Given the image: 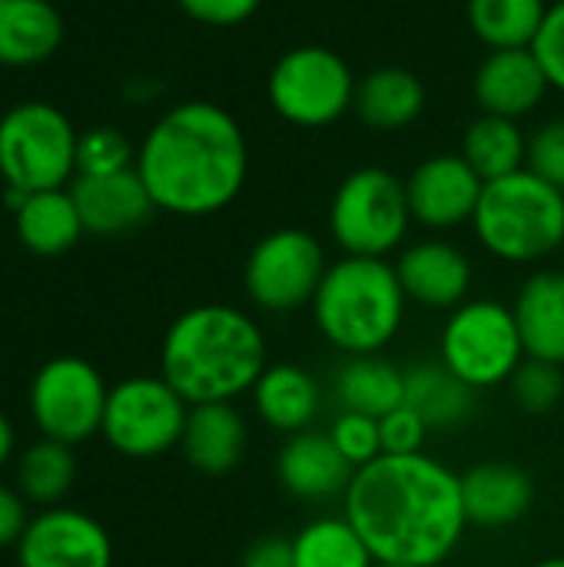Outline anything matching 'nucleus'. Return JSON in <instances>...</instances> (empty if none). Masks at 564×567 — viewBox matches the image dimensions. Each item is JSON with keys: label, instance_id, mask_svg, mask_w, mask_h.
<instances>
[{"label": "nucleus", "instance_id": "30", "mask_svg": "<svg viewBox=\"0 0 564 567\" xmlns=\"http://www.w3.org/2000/svg\"><path fill=\"white\" fill-rule=\"evenodd\" d=\"M73 478H76L73 445L53 439H40L17 462V492L43 508H57L66 498Z\"/></svg>", "mask_w": 564, "mask_h": 567}, {"label": "nucleus", "instance_id": "1", "mask_svg": "<svg viewBox=\"0 0 564 567\" xmlns=\"http://www.w3.org/2000/svg\"><path fill=\"white\" fill-rule=\"evenodd\" d=\"M346 518L379 565L439 567L462 542V475L439 458L379 455L346 492Z\"/></svg>", "mask_w": 564, "mask_h": 567}, {"label": "nucleus", "instance_id": "18", "mask_svg": "<svg viewBox=\"0 0 564 567\" xmlns=\"http://www.w3.org/2000/svg\"><path fill=\"white\" fill-rule=\"evenodd\" d=\"M276 475L279 485L299 502H332L339 495L346 498L356 468L332 445L329 432L322 435L306 429L299 435H289V442L279 449Z\"/></svg>", "mask_w": 564, "mask_h": 567}, {"label": "nucleus", "instance_id": "32", "mask_svg": "<svg viewBox=\"0 0 564 567\" xmlns=\"http://www.w3.org/2000/svg\"><path fill=\"white\" fill-rule=\"evenodd\" d=\"M512 395L522 412L529 415H548L564 399V365L525 359L519 372L512 375Z\"/></svg>", "mask_w": 564, "mask_h": 567}, {"label": "nucleus", "instance_id": "25", "mask_svg": "<svg viewBox=\"0 0 564 567\" xmlns=\"http://www.w3.org/2000/svg\"><path fill=\"white\" fill-rule=\"evenodd\" d=\"M63 17L50 0H3L0 7V63L37 66L57 53Z\"/></svg>", "mask_w": 564, "mask_h": 567}, {"label": "nucleus", "instance_id": "4", "mask_svg": "<svg viewBox=\"0 0 564 567\" xmlns=\"http://www.w3.org/2000/svg\"><path fill=\"white\" fill-rule=\"evenodd\" d=\"M309 309L332 349L346 355H379L399 336L409 299L389 259L342 256L329 262Z\"/></svg>", "mask_w": 564, "mask_h": 567}, {"label": "nucleus", "instance_id": "43", "mask_svg": "<svg viewBox=\"0 0 564 567\" xmlns=\"http://www.w3.org/2000/svg\"><path fill=\"white\" fill-rule=\"evenodd\" d=\"M376 567H412V565H376Z\"/></svg>", "mask_w": 564, "mask_h": 567}, {"label": "nucleus", "instance_id": "2", "mask_svg": "<svg viewBox=\"0 0 564 567\" xmlns=\"http://www.w3.org/2000/svg\"><path fill=\"white\" fill-rule=\"evenodd\" d=\"M136 173L153 206L199 219L236 203L249 176V143L229 110L186 100L166 110L136 150Z\"/></svg>", "mask_w": 564, "mask_h": 567}, {"label": "nucleus", "instance_id": "34", "mask_svg": "<svg viewBox=\"0 0 564 567\" xmlns=\"http://www.w3.org/2000/svg\"><path fill=\"white\" fill-rule=\"evenodd\" d=\"M332 445L342 452V458L359 472L362 465L376 462L382 455V435H379V419L362 415V412H339L332 429H329Z\"/></svg>", "mask_w": 564, "mask_h": 567}, {"label": "nucleus", "instance_id": "9", "mask_svg": "<svg viewBox=\"0 0 564 567\" xmlns=\"http://www.w3.org/2000/svg\"><path fill=\"white\" fill-rule=\"evenodd\" d=\"M359 76L346 63V56L322 43H302L286 50L269 76L266 96L269 106L293 126L322 130L339 123L356 100Z\"/></svg>", "mask_w": 564, "mask_h": 567}, {"label": "nucleus", "instance_id": "24", "mask_svg": "<svg viewBox=\"0 0 564 567\" xmlns=\"http://www.w3.org/2000/svg\"><path fill=\"white\" fill-rule=\"evenodd\" d=\"M249 395H253L256 415L283 435L306 432L322 409V389H319L316 375L306 372L302 365H289V362L269 365Z\"/></svg>", "mask_w": 564, "mask_h": 567}, {"label": "nucleus", "instance_id": "13", "mask_svg": "<svg viewBox=\"0 0 564 567\" xmlns=\"http://www.w3.org/2000/svg\"><path fill=\"white\" fill-rule=\"evenodd\" d=\"M482 176L462 153H435L406 176L412 223L432 233H449L472 223L482 199Z\"/></svg>", "mask_w": 564, "mask_h": 567}, {"label": "nucleus", "instance_id": "21", "mask_svg": "<svg viewBox=\"0 0 564 567\" xmlns=\"http://www.w3.org/2000/svg\"><path fill=\"white\" fill-rule=\"evenodd\" d=\"M7 196H10V206H13L17 239L33 256H63L86 233L83 219L76 213V203L70 196V186L43 189V193L7 189Z\"/></svg>", "mask_w": 564, "mask_h": 567}, {"label": "nucleus", "instance_id": "38", "mask_svg": "<svg viewBox=\"0 0 564 567\" xmlns=\"http://www.w3.org/2000/svg\"><path fill=\"white\" fill-rule=\"evenodd\" d=\"M180 10L203 27H239L256 17L263 0H176Z\"/></svg>", "mask_w": 564, "mask_h": 567}, {"label": "nucleus", "instance_id": "20", "mask_svg": "<svg viewBox=\"0 0 564 567\" xmlns=\"http://www.w3.org/2000/svg\"><path fill=\"white\" fill-rule=\"evenodd\" d=\"M249 445V425L233 402H206L189 405L186 429H183V455L203 475H226L233 472Z\"/></svg>", "mask_w": 564, "mask_h": 567}, {"label": "nucleus", "instance_id": "11", "mask_svg": "<svg viewBox=\"0 0 564 567\" xmlns=\"http://www.w3.org/2000/svg\"><path fill=\"white\" fill-rule=\"evenodd\" d=\"M189 405L163 375H133L110 389L100 435L126 458H156L183 442Z\"/></svg>", "mask_w": 564, "mask_h": 567}, {"label": "nucleus", "instance_id": "27", "mask_svg": "<svg viewBox=\"0 0 564 567\" xmlns=\"http://www.w3.org/2000/svg\"><path fill=\"white\" fill-rule=\"evenodd\" d=\"M406 405L419 412L429 429H455L472 415L475 389L442 362H419L406 369Z\"/></svg>", "mask_w": 564, "mask_h": 567}, {"label": "nucleus", "instance_id": "35", "mask_svg": "<svg viewBox=\"0 0 564 567\" xmlns=\"http://www.w3.org/2000/svg\"><path fill=\"white\" fill-rule=\"evenodd\" d=\"M525 169L542 176L545 183L558 186L564 193V116L542 123L529 136V159Z\"/></svg>", "mask_w": 564, "mask_h": 567}, {"label": "nucleus", "instance_id": "36", "mask_svg": "<svg viewBox=\"0 0 564 567\" xmlns=\"http://www.w3.org/2000/svg\"><path fill=\"white\" fill-rule=\"evenodd\" d=\"M432 429L419 412L409 405H399L396 412L379 419V435H382V455H419L425 449V435Z\"/></svg>", "mask_w": 564, "mask_h": 567}, {"label": "nucleus", "instance_id": "3", "mask_svg": "<svg viewBox=\"0 0 564 567\" xmlns=\"http://www.w3.org/2000/svg\"><path fill=\"white\" fill-rule=\"evenodd\" d=\"M269 369V346L253 316L203 302L173 319L160 349V375L186 405L236 402Z\"/></svg>", "mask_w": 564, "mask_h": 567}, {"label": "nucleus", "instance_id": "28", "mask_svg": "<svg viewBox=\"0 0 564 567\" xmlns=\"http://www.w3.org/2000/svg\"><path fill=\"white\" fill-rule=\"evenodd\" d=\"M462 156L482 176V183H492L525 169L529 136L522 133L519 120L482 113L479 120L469 123L462 136Z\"/></svg>", "mask_w": 564, "mask_h": 567}, {"label": "nucleus", "instance_id": "8", "mask_svg": "<svg viewBox=\"0 0 564 567\" xmlns=\"http://www.w3.org/2000/svg\"><path fill=\"white\" fill-rule=\"evenodd\" d=\"M525 359L512 306L499 299H465L449 312L439 336V362L469 389L485 392L512 382Z\"/></svg>", "mask_w": 564, "mask_h": 567}, {"label": "nucleus", "instance_id": "29", "mask_svg": "<svg viewBox=\"0 0 564 567\" xmlns=\"http://www.w3.org/2000/svg\"><path fill=\"white\" fill-rule=\"evenodd\" d=\"M545 13H548L545 0H469L465 3L469 30L489 50L532 47L545 23Z\"/></svg>", "mask_w": 564, "mask_h": 567}, {"label": "nucleus", "instance_id": "26", "mask_svg": "<svg viewBox=\"0 0 564 567\" xmlns=\"http://www.w3.org/2000/svg\"><path fill=\"white\" fill-rule=\"evenodd\" d=\"M336 402L346 412L382 419L406 405V372L379 355H352L336 372Z\"/></svg>", "mask_w": 564, "mask_h": 567}, {"label": "nucleus", "instance_id": "7", "mask_svg": "<svg viewBox=\"0 0 564 567\" xmlns=\"http://www.w3.org/2000/svg\"><path fill=\"white\" fill-rule=\"evenodd\" d=\"M412 226L406 179L382 166L352 169L332 193L329 233L346 256L386 259L402 249Z\"/></svg>", "mask_w": 564, "mask_h": 567}, {"label": "nucleus", "instance_id": "16", "mask_svg": "<svg viewBox=\"0 0 564 567\" xmlns=\"http://www.w3.org/2000/svg\"><path fill=\"white\" fill-rule=\"evenodd\" d=\"M70 196L90 236H126L156 213L136 166L106 176H73Z\"/></svg>", "mask_w": 564, "mask_h": 567}, {"label": "nucleus", "instance_id": "40", "mask_svg": "<svg viewBox=\"0 0 564 567\" xmlns=\"http://www.w3.org/2000/svg\"><path fill=\"white\" fill-rule=\"evenodd\" d=\"M243 567H296L293 538H283V535L256 538L243 555Z\"/></svg>", "mask_w": 564, "mask_h": 567}, {"label": "nucleus", "instance_id": "17", "mask_svg": "<svg viewBox=\"0 0 564 567\" xmlns=\"http://www.w3.org/2000/svg\"><path fill=\"white\" fill-rule=\"evenodd\" d=\"M552 90L532 47L522 50H489L472 76V96L482 113L522 120Z\"/></svg>", "mask_w": 564, "mask_h": 567}, {"label": "nucleus", "instance_id": "19", "mask_svg": "<svg viewBox=\"0 0 564 567\" xmlns=\"http://www.w3.org/2000/svg\"><path fill=\"white\" fill-rule=\"evenodd\" d=\"M535 505V482L509 462H482L462 475V508L472 528H512Z\"/></svg>", "mask_w": 564, "mask_h": 567}, {"label": "nucleus", "instance_id": "37", "mask_svg": "<svg viewBox=\"0 0 564 567\" xmlns=\"http://www.w3.org/2000/svg\"><path fill=\"white\" fill-rule=\"evenodd\" d=\"M552 90H562L564 93V0L552 3L548 13H545V23L532 43Z\"/></svg>", "mask_w": 564, "mask_h": 567}, {"label": "nucleus", "instance_id": "33", "mask_svg": "<svg viewBox=\"0 0 564 567\" xmlns=\"http://www.w3.org/2000/svg\"><path fill=\"white\" fill-rule=\"evenodd\" d=\"M136 166V150L113 126H93L76 143V176H106Z\"/></svg>", "mask_w": 564, "mask_h": 567}, {"label": "nucleus", "instance_id": "14", "mask_svg": "<svg viewBox=\"0 0 564 567\" xmlns=\"http://www.w3.org/2000/svg\"><path fill=\"white\" fill-rule=\"evenodd\" d=\"M17 561L20 567H113V542L86 512L57 505L30 518Z\"/></svg>", "mask_w": 564, "mask_h": 567}, {"label": "nucleus", "instance_id": "42", "mask_svg": "<svg viewBox=\"0 0 564 567\" xmlns=\"http://www.w3.org/2000/svg\"><path fill=\"white\" fill-rule=\"evenodd\" d=\"M532 567H564V558H545V561H539V565Z\"/></svg>", "mask_w": 564, "mask_h": 567}, {"label": "nucleus", "instance_id": "41", "mask_svg": "<svg viewBox=\"0 0 564 567\" xmlns=\"http://www.w3.org/2000/svg\"><path fill=\"white\" fill-rule=\"evenodd\" d=\"M10 455H13V429H10L7 415L0 412V468L10 462Z\"/></svg>", "mask_w": 564, "mask_h": 567}, {"label": "nucleus", "instance_id": "39", "mask_svg": "<svg viewBox=\"0 0 564 567\" xmlns=\"http://www.w3.org/2000/svg\"><path fill=\"white\" fill-rule=\"evenodd\" d=\"M30 518H27V498L7 485H0V548H13L20 545L23 532H27Z\"/></svg>", "mask_w": 564, "mask_h": 567}, {"label": "nucleus", "instance_id": "10", "mask_svg": "<svg viewBox=\"0 0 564 567\" xmlns=\"http://www.w3.org/2000/svg\"><path fill=\"white\" fill-rule=\"evenodd\" d=\"M326 249L309 229H273L266 233L246 256L243 286L256 309L286 316L312 306L322 276H326Z\"/></svg>", "mask_w": 564, "mask_h": 567}, {"label": "nucleus", "instance_id": "44", "mask_svg": "<svg viewBox=\"0 0 564 567\" xmlns=\"http://www.w3.org/2000/svg\"><path fill=\"white\" fill-rule=\"evenodd\" d=\"M0 7H3V0H0Z\"/></svg>", "mask_w": 564, "mask_h": 567}, {"label": "nucleus", "instance_id": "31", "mask_svg": "<svg viewBox=\"0 0 564 567\" xmlns=\"http://www.w3.org/2000/svg\"><path fill=\"white\" fill-rule=\"evenodd\" d=\"M296 567H376L369 545L352 528V522L342 518H316L309 522L296 538Z\"/></svg>", "mask_w": 564, "mask_h": 567}, {"label": "nucleus", "instance_id": "15", "mask_svg": "<svg viewBox=\"0 0 564 567\" xmlns=\"http://www.w3.org/2000/svg\"><path fill=\"white\" fill-rule=\"evenodd\" d=\"M392 266H396V276L402 282L406 299L422 306V309L452 312L469 299L472 262L449 239L412 243L399 252V259Z\"/></svg>", "mask_w": 564, "mask_h": 567}, {"label": "nucleus", "instance_id": "12", "mask_svg": "<svg viewBox=\"0 0 564 567\" xmlns=\"http://www.w3.org/2000/svg\"><path fill=\"white\" fill-rule=\"evenodd\" d=\"M110 389L80 355L50 359L30 382V415L43 439L80 445L103 429Z\"/></svg>", "mask_w": 564, "mask_h": 567}, {"label": "nucleus", "instance_id": "6", "mask_svg": "<svg viewBox=\"0 0 564 567\" xmlns=\"http://www.w3.org/2000/svg\"><path fill=\"white\" fill-rule=\"evenodd\" d=\"M80 133L70 116L43 100H23L0 116V176L7 189H63L76 176Z\"/></svg>", "mask_w": 564, "mask_h": 567}, {"label": "nucleus", "instance_id": "5", "mask_svg": "<svg viewBox=\"0 0 564 567\" xmlns=\"http://www.w3.org/2000/svg\"><path fill=\"white\" fill-rule=\"evenodd\" d=\"M472 229L482 249L502 262H542L564 246V193L532 169L492 179L482 189Z\"/></svg>", "mask_w": 564, "mask_h": 567}, {"label": "nucleus", "instance_id": "23", "mask_svg": "<svg viewBox=\"0 0 564 567\" xmlns=\"http://www.w3.org/2000/svg\"><path fill=\"white\" fill-rule=\"evenodd\" d=\"M425 110V83L406 66H376L356 83L352 113L376 133L412 126Z\"/></svg>", "mask_w": 564, "mask_h": 567}, {"label": "nucleus", "instance_id": "22", "mask_svg": "<svg viewBox=\"0 0 564 567\" xmlns=\"http://www.w3.org/2000/svg\"><path fill=\"white\" fill-rule=\"evenodd\" d=\"M529 359L564 365V272L542 269L529 276L512 302Z\"/></svg>", "mask_w": 564, "mask_h": 567}]
</instances>
